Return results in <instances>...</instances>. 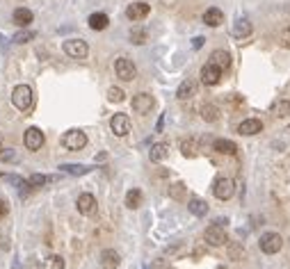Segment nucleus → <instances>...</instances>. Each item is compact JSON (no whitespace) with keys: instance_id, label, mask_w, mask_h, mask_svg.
Segmentation results:
<instances>
[{"instance_id":"1","label":"nucleus","mask_w":290,"mask_h":269,"mask_svg":"<svg viewBox=\"0 0 290 269\" xmlns=\"http://www.w3.org/2000/svg\"><path fill=\"white\" fill-rule=\"evenodd\" d=\"M12 103H14L16 110H21V112H28L32 107V89L28 84H18L14 87L12 91Z\"/></svg>"},{"instance_id":"2","label":"nucleus","mask_w":290,"mask_h":269,"mask_svg":"<svg viewBox=\"0 0 290 269\" xmlns=\"http://www.w3.org/2000/svg\"><path fill=\"white\" fill-rule=\"evenodd\" d=\"M258 244H260V251H263V253L274 255V253H279V251H281L283 237L279 235V233H265V235L260 237Z\"/></svg>"},{"instance_id":"3","label":"nucleus","mask_w":290,"mask_h":269,"mask_svg":"<svg viewBox=\"0 0 290 269\" xmlns=\"http://www.w3.org/2000/svg\"><path fill=\"white\" fill-rule=\"evenodd\" d=\"M203 239L208 242L210 247H224L226 242H229V237H226V231H224L222 224H213L206 228V233H203Z\"/></svg>"},{"instance_id":"4","label":"nucleus","mask_w":290,"mask_h":269,"mask_svg":"<svg viewBox=\"0 0 290 269\" xmlns=\"http://www.w3.org/2000/svg\"><path fill=\"white\" fill-rule=\"evenodd\" d=\"M62 144H64V149H69V151H80L87 146V134L82 133V130H69V133H64V137H62Z\"/></svg>"},{"instance_id":"5","label":"nucleus","mask_w":290,"mask_h":269,"mask_svg":"<svg viewBox=\"0 0 290 269\" xmlns=\"http://www.w3.org/2000/svg\"><path fill=\"white\" fill-rule=\"evenodd\" d=\"M114 73H117V78L130 83V80L137 78V68H135V64L128 60V57H119V60L114 62Z\"/></svg>"},{"instance_id":"6","label":"nucleus","mask_w":290,"mask_h":269,"mask_svg":"<svg viewBox=\"0 0 290 269\" xmlns=\"http://www.w3.org/2000/svg\"><path fill=\"white\" fill-rule=\"evenodd\" d=\"M233 192H236V183L231 178H226V176L217 178L215 185H213V194H215L219 201H229L231 196H233Z\"/></svg>"},{"instance_id":"7","label":"nucleus","mask_w":290,"mask_h":269,"mask_svg":"<svg viewBox=\"0 0 290 269\" xmlns=\"http://www.w3.org/2000/svg\"><path fill=\"white\" fill-rule=\"evenodd\" d=\"M64 52L73 60H82V57H87L90 48H87V41H82V39H67L64 41Z\"/></svg>"},{"instance_id":"8","label":"nucleus","mask_w":290,"mask_h":269,"mask_svg":"<svg viewBox=\"0 0 290 269\" xmlns=\"http://www.w3.org/2000/svg\"><path fill=\"white\" fill-rule=\"evenodd\" d=\"M23 142H25V149L28 151H39L41 146H44L46 137H44V133H41L39 128H28V130H25V137H23Z\"/></svg>"},{"instance_id":"9","label":"nucleus","mask_w":290,"mask_h":269,"mask_svg":"<svg viewBox=\"0 0 290 269\" xmlns=\"http://www.w3.org/2000/svg\"><path fill=\"white\" fill-rule=\"evenodd\" d=\"M110 128L117 137H126V134L130 133V117H128V114H121V112L114 114L110 119Z\"/></svg>"},{"instance_id":"10","label":"nucleus","mask_w":290,"mask_h":269,"mask_svg":"<svg viewBox=\"0 0 290 269\" xmlns=\"http://www.w3.org/2000/svg\"><path fill=\"white\" fill-rule=\"evenodd\" d=\"M219 80H222V68L215 67L213 62H208L206 67L201 68V83H203V84H208V87H215Z\"/></svg>"},{"instance_id":"11","label":"nucleus","mask_w":290,"mask_h":269,"mask_svg":"<svg viewBox=\"0 0 290 269\" xmlns=\"http://www.w3.org/2000/svg\"><path fill=\"white\" fill-rule=\"evenodd\" d=\"M153 105H156V101H153L151 94H137V96H133V110L137 114H149L153 110Z\"/></svg>"},{"instance_id":"12","label":"nucleus","mask_w":290,"mask_h":269,"mask_svg":"<svg viewBox=\"0 0 290 269\" xmlns=\"http://www.w3.org/2000/svg\"><path fill=\"white\" fill-rule=\"evenodd\" d=\"M75 205H78V212L85 215V217H91V215L96 212V199H94L91 194H80Z\"/></svg>"},{"instance_id":"13","label":"nucleus","mask_w":290,"mask_h":269,"mask_svg":"<svg viewBox=\"0 0 290 269\" xmlns=\"http://www.w3.org/2000/svg\"><path fill=\"white\" fill-rule=\"evenodd\" d=\"M151 12V7L146 2H133V5H128L126 9V16L130 21H142V18H146Z\"/></svg>"},{"instance_id":"14","label":"nucleus","mask_w":290,"mask_h":269,"mask_svg":"<svg viewBox=\"0 0 290 269\" xmlns=\"http://www.w3.org/2000/svg\"><path fill=\"white\" fill-rule=\"evenodd\" d=\"M121 265V255L114 249H105L101 253V267L103 269H117Z\"/></svg>"},{"instance_id":"15","label":"nucleus","mask_w":290,"mask_h":269,"mask_svg":"<svg viewBox=\"0 0 290 269\" xmlns=\"http://www.w3.org/2000/svg\"><path fill=\"white\" fill-rule=\"evenodd\" d=\"M263 130V121L260 119H245L238 126V133L245 134V137H252V134H258Z\"/></svg>"},{"instance_id":"16","label":"nucleus","mask_w":290,"mask_h":269,"mask_svg":"<svg viewBox=\"0 0 290 269\" xmlns=\"http://www.w3.org/2000/svg\"><path fill=\"white\" fill-rule=\"evenodd\" d=\"M203 23L206 25H210V28H219L224 23V12L217 7H210L206 9V14H203Z\"/></svg>"},{"instance_id":"17","label":"nucleus","mask_w":290,"mask_h":269,"mask_svg":"<svg viewBox=\"0 0 290 269\" xmlns=\"http://www.w3.org/2000/svg\"><path fill=\"white\" fill-rule=\"evenodd\" d=\"M252 34V21L249 18H238L233 25V37L236 39H245Z\"/></svg>"},{"instance_id":"18","label":"nucleus","mask_w":290,"mask_h":269,"mask_svg":"<svg viewBox=\"0 0 290 269\" xmlns=\"http://www.w3.org/2000/svg\"><path fill=\"white\" fill-rule=\"evenodd\" d=\"M213 149H215L217 153H222V155H236V153H238V146L231 142V139H215V142H213Z\"/></svg>"},{"instance_id":"19","label":"nucleus","mask_w":290,"mask_h":269,"mask_svg":"<svg viewBox=\"0 0 290 269\" xmlns=\"http://www.w3.org/2000/svg\"><path fill=\"white\" fill-rule=\"evenodd\" d=\"M12 18H14V23L18 25V28H28L32 23V12L25 7H18L14 9V14H12Z\"/></svg>"},{"instance_id":"20","label":"nucleus","mask_w":290,"mask_h":269,"mask_svg":"<svg viewBox=\"0 0 290 269\" xmlns=\"http://www.w3.org/2000/svg\"><path fill=\"white\" fill-rule=\"evenodd\" d=\"M210 62H213L215 67H219L222 71H226V68L231 67V55L226 50H213L210 52Z\"/></svg>"},{"instance_id":"21","label":"nucleus","mask_w":290,"mask_h":269,"mask_svg":"<svg viewBox=\"0 0 290 269\" xmlns=\"http://www.w3.org/2000/svg\"><path fill=\"white\" fill-rule=\"evenodd\" d=\"M187 208H190V212H192L194 217H206L208 215V203L203 201V199H190V203H187Z\"/></svg>"},{"instance_id":"22","label":"nucleus","mask_w":290,"mask_h":269,"mask_svg":"<svg viewBox=\"0 0 290 269\" xmlns=\"http://www.w3.org/2000/svg\"><path fill=\"white\" fill-rule=\"evenodd\" d=\"M194 91H197V84H194V80H183V83L179 84V89H176V98H181V101H185V98H192Z\"/></svg>"},{"instance_id":"23","label":"nucleus","mask_w":290,"mask_h":269,"mask_svg":"<svg viewBox=\"0 0 290 269\" xmlns=\"http://www.w3.org/2000/svg\"><path fill=\"white\" fill-rule=\"evenodd\" d=\"M169 155V144H153L151 146V151H149V157L153 160V162H163L164 157Z\"/></svg>"},{"instance_id":"24","label":"nucleus","mask_w":290,"mask_h":269,"mask_svg":"<svg viewBox=\"0 0 290 269\" xmlns=\"http://www.w3.org/2000/svg\"><path fill=\"white\" fill-rule=\"evenodd\" d=\"M272 114H274V117H279V119H286V117H290V101H286V98H279V101H274V103H272Z\"/></svg>"},{"instance_id":"25","label":"nucleus","mask_w":290,"mask_h":269,"mask_svg":"<svg viewBox=\"0 0 290 269\" xmlns=\"http://www.w3.org/2000/svg\"><path fill=\"white\" fill-rule=\"evenodd\" d=\"M2 178L7 180V183H12V185H16L18 187V192L21 194H28L30 192V180H23V178H18V176H12V173H2Z\"/></svg>"},{"instance_id":"26","label":"nucleus","mask_w":290,"mask_h":269,"mask_svg":"<svg viewBox=\"0 0 290 269\" xmlns=\"http://www.w3.org/2000/svg\"><path fill=\"white\" fill-rule=\"evenodd\" d=\"M201 119L208 121V123H215V121L219 119V110H217L213 103H206L201 107Z\"/></svg>"},{"instance_id":"27","label":"nucleus","mask_w":290,"mask_h":269,"mask_svg":"<svg viewBox=\"0 0 290 269\" xmlns=\"http://www.w3.org/2000/svg\"><path fill=\"white\" fill-rule=\"evenodd\" d=\"M126 205L130 210H137L142 205V192L137 187H133V189H128L126 192Z\"/></svg>"},{"instance_id":"28","label":"nucleus","mask_w":290,"mask_h":269,"mask_svg":"<svg viewBox=\"0 0 290 269\" xmlns=\"http://www.w3.org/2000/svg\"><path fill=\"white\" fill-rule=\"evenodd\" d=\"M108 23H110V18H108L105 14H101V12L90 16V28H91V30H105V28H108Z\"/></svg>"},{"instance_id":"29","label":"nucleus","mask_w":290,"mask_h":269,"mask_svg":"<svg viewBox=\"0 0 290 269\" xmlns=\"http://www.w3.org/2000/svg\"><path fill=\"white\" fill-rule=\"evenodd\" d=\"M60 169L64 173H71V176H85V173L91 171V167H85V165H60Z\"/></svg>"},{"instance_id":"30","label":"nucleus","mask_w":290,"mask_h":269,"mask_svg":"<svg viewBox=\"0 0 290 269\" xmlns=\"http://www.w3.org/2000/svg\"><path fill=\"white\" fill-rule=\"evenodd\" d=\"M55 176H44V173H32L30 176V185L32 187H44L46 183H53Z\"/></svg>"},{"instance_id":"31","label":"nucleus","mask_w":290,"mask_h":269,"mask_svg":"<svg viewBox=\"0 0 290 269\" xmlns=\"http://www.w3.org/2000/svg\"><path fill=\"white\" fill-rule=\"evenodd\" d=\"M181 151H183L185 157H194L197 155V142H194V139H183V142H181Z\"/></svg>"},{"instance_id":"32","label":"nucleus","mask_w":290,"mask_h":269,"mask_svg":"<svg viewBox=\"0 0 290 269\" xmlns=\"http://www.w3.org/2000/svg\"><path fill=\"white\" fill-rule=\"evenodd\" d=\"M169 196L171 199H176V201L185 199V185H183V183H174V185L169 187Z\"/></svg>"},{"instance_id":"33","label":"nucleus","mask_w":290,"mask_h":269,"mask_svg":"<svg viewBox=\"0 0 290 269\" xmlns=\"http://www.w3.org/2000/svg\"><path fill=\"white\" fill-rule=\"evenodd\" d=\"M108 98H110L112 103H121V101L126 98V94H124V89H119V87H110V89H108Z\"/></svg>"},{"instance_id":"34","label":"nucleus","mask_w":290,"mask_h":269,"mask_svg":"<svg viewBox=\"0 0 290 269\" xmlns=\"http://www.w3.org/2000/svg\"><path fill=\"white\" fill-rule=\"evenodd\" d=\"M46 267L48 269H64V258H62V255H51V258L46 260Z\"/></svg>"},{"instance_id":"35","label":"nucleus","mask_w":290,"mask_h":269,"mask_svg":"<svg viewBox=\"0 0 290 269\" xmlns=\"http://www.w3.org/2000/svg\"><path fill=\"white\" fill-rule=\"evenodd\" d=\"M32 39H35V32L32 30H21L14 37V44H28V41H32Z\"/></svg>"},{"instance_id":"36","label":"nucleus","mask_w":290,"mask_h":269,"mask_svg":"<svg viewBox=\"0 0 290 269\" xmlns=\"http://www.w3.org/2000/svg\"><path fill=\"white\" fill-rule=\"evenodd\" d=\"M130 39H133V44H144L146 41V32L144 30H135V32H130Z\"/></svg>"},{"instance_id":"37","label":"nucleus","mask_w":290,"mask_h":269,"mask_svg":"<svg viewBox=\"0 0 290 269\" xmlns=\"http://www.w3.org/2000/svg\"><path fill=\"white\" fill-rule=\"evenodd\" d=\"M229 255L233 258V260H240V258L245 255V249H242V247H231L229 249Z\"/></svg>"},{"instance_id":"38","label":"nucleus","mask_w":290,"mask_h":269,"mask_svg":"<svg viewBox=\"0 0 290 269\" xmlns=\"http://www.w3.org/2000/svg\"><path fill=\"white\" fill-rule=\"evenodd\" d=\"M0 160H5V162H14L16 153L14 151H0Z\"/></svg>"},{"instance_id":"39","label":"nucleus","mask_w":290,"mask_h":269,"mask_svg":"<svg viewBox=\"0 0 290 269\" xmlns=\"http://www.w3.org/2000/svg\"><path fill=\"white\" fill-rule=\"evenodd\" d=\"M7 212H9V205H7V201H2V199H0V217H5Z\"/></svg>"},{"instance_id":"40","label":"nucleus","mask_w":290,"mask_h":269,"mask_svg":"<svg viewBox=\"0 0 290 269\" xmlns=\"http://www.w3.org/2000/svg\"><path fill=\"white\" fill-rule=\"evenodd\" d=\"M203 41H206L203 37H194L192 39V48H201V46H203Z\"/></svg>"},{"instance_id":"41","label":"nucleus","mask_w":290,"mask_h":269,"mask_svg":"<svg viewBox=\"0 0 290 269\" xmlns=\"http://www.w3.org/2000/svg\"><path fill=\"white\" fill-rule=\"evenodd\" d=\"M286 39H290V28H288V30H286Z\"/></svg>"},{"instance_id":"42","label":"nucleus","mask_w":290,"mask_h":269,"mask_svg":"<svg viewBox=\"0 0 290 269\" xmlns=\"http://www.w3.org/2000/svg\"><path fill=\"white\" fill-rule=\"evenodd\" d=\"M0 151H2V144H0Z\"/></svg>"}]
</instances>
